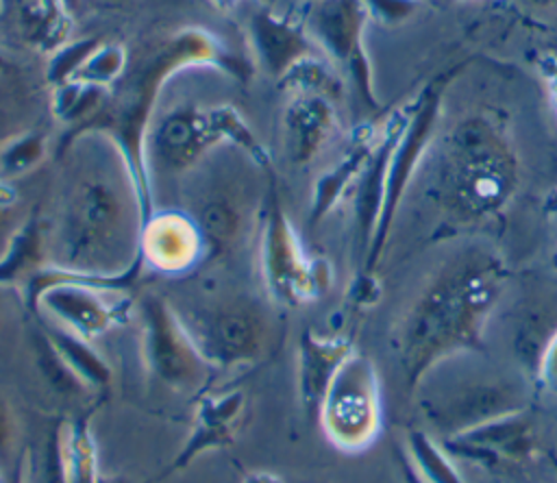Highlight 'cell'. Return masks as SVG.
I'll list each match as a JSON object with an SVG mask.
<instances>
[{
  "label": "cell",
  "instance_id": "52a82bcc",
  "mask_svg": "<svg viewBox=\"0 0 557 483\" xmlns=\"http://www.w3.org/2000/svg\"><path fill=\"white\" fill-rule=\"evenodd\" d=\"M255 209L250 183L237 163L205 157L187 172L183 211L196 222L209 263L228 259L239 248L252 231Z\"/></svg>",
  "mask_w": 557,
  "mask_h": 483
},
{
  "label": "cell",
  "instance_id": "f546056e",
  "mask_svg": "<svg viewBox=\"0 0 557 483\" xmlns=\"http://www.w3.org/2000/svg\"><path fill=\"white\" fill-rule=\"evenodd\" d=\"M370 20L394 26L409 20L422 4V0H361Z\"/></svg>",
  "mask_w": 557,
  "mask_h": 483
},
{
  "label": "cell",
  "instance_id": "4fadbf2b",
  "mask_svg": "<svg viewBox=\"0 0 557 483\" xmlns=\"http://www.w3.org/2000/svg\"><path fill=\"white\" fill-rule=\"evenodd\" d=\"M139 259L154 272L178 276L205 259L196 222L181 209L150 213L139 237Z\"/></svg>",
  "mask_w": 557,
  "mask_h": 483
},
{
  "label": "cell",
  "instance_id": "d6a6232c",
  "mask_svg": "<svg viewBox=\"0 0 557 483\" xmlns=\"http://www.w3.org/2000/svg\"><path fill=\"white\" fill-rule=\"evenodd\" d=\"M537 72L544 81V87L550 96L555 111H557V52L555 50H546L537 57Z\"/></svg>",
  "mask_w": 557,
  "mask_h": 483
},
{
  "label": "cell",
  "instance_id": "9c48e42d",
  "mask_svg": "<svg viewBox=\"0 0 557 483\" xmlns=\"http://www.w3.org/2000/svg\"><path fill=\"white\" fill-rule=\"evenodd\" d=\"M320 424L333 446L346 453L368 448L381 429V385L370 359L352 352L333 376Z\"/></svg>",
  "mask_w": 557,
  "mask_h": 483
},
{
  "label": "cell",
  "instance_id": "e575fe53",
  "mask_svg": "<svg viewBox=\"0 0 557 483\" xmlns=\"http://www.w3.org/2000/svg\"><path fill=\"white\" fill-rule=\"evenodd\" d=\"M396 461H398V468H400V476H403V483H424L420 479V474L416 472V468L411 466L409 457L405 453H396Z\"/></svg>",
  "mask_w": 557,
  "mask_h": 483
},
{
  "label": "cell",
  "instance_id": "603a6c76",
  "mask_svg": "<svg viewBox=\"0 0 557 483\" xmlns=\"http://www.w3.org/2000/svg\"><path fill=\"white\" fill-rule=\"evenodd\" d=\"M424 483H463L455 463L446 453L424 433L411 429L407 433V453H405Z\"/></svg>",
  "mask_w": 557,
  "mask_h": 483
},
{
  "label": "cell",
  "instance_id": "74e56055",
  "mask_svg": "<svg viewBox=\"0 0 557 483\" xmlns=\"http://www.w3.org/2000/svg\"><path fill=\"white\" fill-rule=\"evenodd\" d=\"M527 2H533V4H555L557 0H527Z\"/></svg>",
  "mask_w": 557,
  "mask_h": 483
},
{
  "label": "cell",
  "instance_id": "7a4b0ae2",
  "mask_svg": "<svg viewBox=\"0 0 557 483\" xmlns=\"http://www.w3.org/2000/svg\"><path fill=\"white\" fill-rule=\"evenodd\" d=\"M503 281V261L483 248L450 257L431 276L398 329V361L409 389L444 357L483 348V326Z\"/></svg>",
  "mask_w": 557,
  "mask_h": 483
},
{
  "label": "cell",
  "instance_id": "8fae6325",
  "mask_svg": "<svg viewBox=\"0 0 557 483\" xmlns=\"http://www.w3.org/2000/svg\"><path fill=\"white\" fill-rule=\"evenodd\" d=\"M139 320L148 372L165 387L183 394L202 389L211 366L189 342L168 298L146 296L139 305Z\"/></svg>",
  "mask_w": 557,
  "mask_h": 483
},
{
  "label": "cell",
  "instance_id": "484cf974",
  "mask_svg": "<svg viewBox=\"0 0 557 483\" xmlns=\"http://www.w3.org/2000/svg\"><path fill=\"white\" fill-rule=\"evenodd\" d=\"M48 154V137L44 133H24L0 148V181L11 183L33 172Z\"/></svg>",
  "mask_w": 557,
  "mask_h": 483
},
{
  "label": "cell",
  "instance_id": "8d00e7d4",
  "mask_svg": "<svg viewBox=\"0 0 557 483\" xmlns=\"http://www.w3.org/2000/svg\"><path fill=\"white\" fill-rule=\"evenodd\" d=\"M237 0H215V4L218 7H222V9H228V7H233Z\"/></svg>",
  "mask_w": 557,
  "mask_h": 483
},
{
  "label": "cell",
  "instance_id": "1f68e13d",
  "mask_svg": "<svg viewBox=\"0 0 557 483\" xmlns=\"http://www.w3.org/2000/svg\"><path fill=\"white\" fill-rule=\"evenodd\" d=\"M20 309L28 311L24 294H20V289L15 285H2L0 283V331L7 326L9 320L15 318V313Z\"/></svg>",
  "mask_w": 557,
  "mask_h": 483
},
{
  "label": "cell",
  "instance_id": "f35d334b",
  "mask_svg": "<svg viewBox=\"0 0 557 483\" xmlns=\"http://www.w3.org/2000/svg\"><path fill=\"white\" fill-rule=\"evenodd\" d=\"M553 263H555V265H557V250H555V252H553Z\"/></svg>",
  "mask_w": 557,
  "mask_h": 483
},
{
  "label": "cell",
  "instance_id": "f1b7e54d",
  "mask_svg": "<svg viewBox=\"0 0 557 483\" xmlns=\"http://www.w3.org/2000/svg\"><path fill=\"white\" fill-rule=\"evenodd\" d=\"M33 215H26L17 194L4 181H0V263L13 250L20 233Z\"/></svg>",
  "mask_w": 557,
  "mask_h": 483
},
{
  "label": "cell",
  "instance_id": "3957f363",
  "mask_svg": "<svg viewBox=\"0 0 557 483\" xmlns=\"http://www.w3.org/2000/svg\"><path fill=\"white\" fill-rule=\"evenodd\" d=\"M191 65H215L242 76V63L202 28H185L146 50L111 87L104 109L81 131H102L124 150L146 202L152 207L150 176L144 159V139L150 126L152 107L161 87L181 70ZM76 131V133H81ZM70 133V135H76Z\"/></svg>",
  "mask_w": 557,
  "mask_h": 483
},
{
  "label": "cell",
  "instance_id": "2e32d148",
  "mask_svg": "<svg viewBox=\"0 0 557 483\" xmlns=\"http://www.w3.org/2000/svg\"><path fill=\"white\" fill-rule=\"evenodd\" d=\"M248 37L259 65L281 81L298 61L315 54L318 46L305 24L272 11H257L248 22Z\"/></svg>",
  "mask_w": 557,
  "mask_h": 483
},
{
  "label": "cell",
  "instance_id": "8992f818",
  "mask_svg": "<svg viewBox=\"0 0 557 483\" xmlns=\"http://www.w3.org/2000/svg\"><path fill=\"white\" fill-rule=\"evenodd\" d=\"M194 348L211 368L257 361L270 335L265 309L242 294H209L181 302L168 300Z\"/></svg>",
  "mask_w": 557,
  "mask_h": 483
},
{
  "label": "cell",
  "instance_id": "83f0119b",
  "mask_svg": "<svg viewBox=\"0 0 557 483\" xmlns=\"http://www.w3.org/2000/svg\"><path fill=\"white\" fill-rule=\"evenodd\" d=\"M102 41L96 37H87V39H78V41H70L63 44L61 48H57L50 57V65H48V81L59 87L67 81H72L76 76V72L83 67V63L94 54V50L100 46Z\"/></svg>",
  "mask_w": 557,
  "mask_h": 483
},
{
  "label": "cell",
  "instance_id": "6da1fadb",
  "mask_svg": "<svg viewBox=\"0 0 557 483\" xmlns=\"http://www.w3.org/2000/svg\"><path fill=\"white\" fill-rule=\"evenodd\" d=\"M63 170L52 213L41 220L46 265L133 285L144 268L139 237L152 207L117 141L81 131L61 146Z\"/></svg>",
  "mask_w": 557,
  "mask_h": 483
},
{
  "label": "cell",
  "instance_id": "d6986e66",
  "mask_svg": "<svg viewBox=\"0 0 557 483\" xmlns=\"http://www.w3.org/2000/svg\"><path fill=\"white\" fill-rule=\"evenodd\" d=\"M352 352V344L344 337H318L313 331L302 333L298 344V396L309 416H318L333 376Z\"/></svg>",
  "mask_w": 557,
  "mask_h": 483
},
{
  "label": "cell",
  "instance_id": "5bb4252c",
  "mask_svg": "<svg viewBox=\"0 0 557 483\" xmlns=\"http://www.w3.org/2000/svg\"><path fill=\"white\" fill-rule=\"evenodd\" d=\"M533 431L520 409L490 418L446 439V450L450 455L485 468L498 466L500 461H522L533 453Z\"/></svg>",
  "mask_w": 557,
  "mask_h": 483
},
{
  "label": "cell",
  "instance_id": "9a60e30c",
  "mask_svg": "<svg viewBox=\"0 0 557 483\" xmlns=\"http://www.w3.org/2000/svg\"><path fill=\"white\" fill-rule=\"evenodd\" d=\"M413 102L396 109L383 124L374 150L366 163V168L359 174L357 196H355V224L357 235L363 252H368L370 242L374 237L381 207H383V194H385V178H387V165L392 159V152L411 117Z\"/></svg>",
  "mask_w": 557,
  "mask_h": 483
},
{
  "label": "cell",
  "instance_id": "30bf717a",
  "mask_svg": "<svg viewBox=\"0 0 557 483\" xmlns=\"http://www.w3.org/2000/svg\"><path fill=\"white\" fill-rule=\"evenodd\" d=\"M455 72L457 70H448V72H442L435 78H431L413 100L411 117L398 139V144L392 152L389 165H387L383 207H381L374 237L366 252V272H372L379 257L383 255L396 209L405 196L407 185L413 178V172H416L431 137L435 135V126H437V117H440V109H442V96H444V89L448 87L450 78L455 76Z\"/></svg>",
  "mask_w": 557,
  "mask_h": 483
},
{
  "label": "cell",
  "instance_id": "5b68a950",
  "mask_svg": "<svg viewBox=\"0 0 557 483\" xmlns=\"http://www.w3.org/2000/svg\"><path fill=\"white\" fill-rule=\"evenodd\" d=\"M444 196L466 218L500 209L516 187V161L507 139L485 117H466L446 141Z\"/></svg>",
  "mask_w": 557,
  "mask_h": 483
},
{
  "label": "cell",
  "instance_id": "7402d4cb",
  "mask_svg": "<svg viewBox=\"0 0 557 483\" xmlns=\"http://www.w3.org/2000/svg\"><path fill=\"white\" fill-rule=\"evenodd\" d=\"M65 483H98V457L89 431V416L61 424Z\"/></svg>",
  "mask_w": 557,
  "mask_h": 483
},
{
  "label": "cell",
  "instance_id": "d4e9b609",
  "mask_svg": "<svg viewBox=\"0 0 557 483\" xmlns=\"http://www.w3.org/2000/svg\"><path fill=\"white\" fill-rule=\"evenodd\" d=\"M33 350H35V363L39 368V374L44 376V381L61 396L72 398V396H81L83 392H87L89 387L65 366V361L61 359V355L57 352V348L52 346V342L48 339V335L44 333L41 324L33 331Z\"/></svg>",
  "mask_w": 557,
  "mask_h": 483
},
{
  "label": "cell",
  "instance_id": "277c9868",
  "mask_svg": "<svg viewBox=\"0 0 557 483\" xmlns=\"http://www.w3.org/2000/svg\"><path fill=\"white\" fill-rule=\"evenodd\" d=\"M222 144L244 150L261 168L270 165L263 146L235 107L176 104L152 120L146 131V168L170 176L187 174Z\"/></svg>",
  "mask_w": 557,
  "mask_h": 483
},
{
  "label": "cell",
  "instance_id": "cb8c5ba5",
  "mask_svg": "<svg viewBox=\"0 0 557 483\" xmlns=\"http://www.w3.org/2000/svg\"><path fill=\"white\" fill-rule=\"evenodd\" d=\"M278 85L283 89L294 91V94H315V96H324V98H329L333 102L342 96V81H339V76L318 54H311V57L298 61L278 81Z\"/></svg>",
  "mask_w": 557,
  "mask_h": 483
},
{
  "label": "cell",
  "instance_id": "836d02e7",
  "mask_svg": "<svg viewBox=\"0 0 557 483\" xmlns=\"http://www.w3.org/2000/svg\"><path fill=\"white\" fill-rule=\"evenodd\" d=\"M540 379L546 387L557 392V333L550 337V342L544 348V355L540 361Z\"/></svg>",
  "mask_w": 557,
  "mask_h": 483
},
{
  "label": "cell",
  "instance_id": "4dcf8cb0",
  "mask_svg": "<svg viewBox=\"0 0 557 483\" xmlns=\"http://www.w3.org/2000/svg\"><path fill=\"white\" fill-rule=\"evenodd\" d=\"M17 439V424L15 416L4 398H0V466H4L15 448Z\"/></svg>",
  "mask_w": 557,
  "mask_h": 483
},
{
  "label": "cell",
  "instance_id": "ac0fdd59",
  "mask_svg": "<svg viewBox=\"0 0 557 483\" xmlns=\"http://www.w3.org/2000/svg\"><path fill=\"white\" fill-rule=\"evenodd\" d=\"M337 128L333 100L315 94H296L283 113V144L292 163L307 165Z\"/></svg>",
  "mask_w": 557,
  "mask_h": 483
},
{
  "label": "cell",
  "instance_id": "ffe728a7",
  "mask_svg": "<svg viewBox=\"0 0 557 483\" xmlns=\"http://www.w3.org/2000/svg\"><path fill=\"white\" fill-rule=\"evenodd\" d=\"M376 137H379V133H374L368 126H361L355 133L348 150L344 152V157L329 172H324L315 181L311 209H309V222L311 224H318L337 205V200L344 196L348 185L355 178H359L361 170L366 168V163H368V159L374 150Z\"/></svg>",
  "mask_w": 557,
  "mask_h": 483
},
{
  "label": "cell",
  "instance_id": "44dd1931",
  "mask_svg": "<svg viewBox=\"0 0 557 483\" xmlns=\"http://www.w3.org/2000/svg\"><path fill=\"white\" fill-rule=\"evenodd\" d=\"M44 333L65 361V366L89 387L102 389L111 383V368L107 361L91 348V344L54 322H41Z\"/></svg>",
  "mask_w": 557,
  "mask_h": 483
},
{
  "label": "cell",
  "instance_id": "e0dca14e",
  "mask_svg": "<svg viewBox=\"0 0 557 483\" xmlns=\"http://www.w3.org/2000/svg\"><path fill=\"white\" fill-rule=\"evenodd\" d=\"M244 405H246V396L239 389L202 396L185 446L181 448L176 459L168 466V470H163L154 481H161L163 476H170L172 472L183 470L205 450L226 446L237 431V424L244 413Z\"/></svg>",
  "mask_w": 557,
  "mask_h": 483
},
{
  "label": "cell",
  "instance_id": "4316f807",
  "mask_svg": "<svg viewBox=\"0 0 557 483\" xmlns=\"http://www.w3.org/2000/svg\"><path fill=\"white\" fill-rule=\"evenodd\" d=\"M128 67V54L120 44H100L94 54L83 63L72 81L98 85V87H113L120 76Z\"/></svg>",
  "mask_w": 557,
  "mask_h": 483
},
{
  "label": "cell",
  "instance_id": "ba28073f",
  "mask_svg": "<svg viewBox=\"0 0 557 483\" xmlns=\"http://www.w3.org/2000/svg\"><path fill=\"white\" fill-rule=\"evenodd\" d=\"M259 263L268 292L283 305H298L320 296L331 272L324 261H311L294 231L276 191L268 194L259 220Z\"/></svg>",
  "mask_w": 557,
  "mask_h": 483
},
{
  "label": "cell",
  "instance_id": "7c38bea8",
  "mask_svg": "<svg viewBox=\"0 0 557 483\" xmlns=\"http://www.w3.org/2000/svg\"><path fill=\"white\" fill-rule=\"evenodd\" d=\"M368 20L370 15L361 0H315L305 28L333 65L346 72L361 102L376 111L379 100L372 83V65L363 46Z\"/></svg>",
  "mask_w": 557,
  "mask_h": 483
},
{
  "label": "cell",
  "instance_id": "ab89813d",
  "mask_svg": "<svg viewBox=\"0 0 557 483\" xmlns=\"http://www.w3.org/2000/svg\"><path fill=\"white\" fill-rule=\"evenodd\" d=\"M553 463H555V466H557V459H555V457H553Z\"/></svg>",
  "mask_w": 557,
  "mask_h": 483
},
{
  "label": "cell",
  "instance_id": "d590c367",
  "mask_svg": "<svg viewBox=\"0 0 557 483\" xmlns=\"http://www.w3.org/2000/svg\"><path fill=\"white\" fill-rule=\"evenodd\" d=\"M244 483H283V481H281L276 474L257 470V472H248V474L244 476Z\"/></svg>",
  "mask_w": 557,
  "mask_h": 483
}]
</instances>
